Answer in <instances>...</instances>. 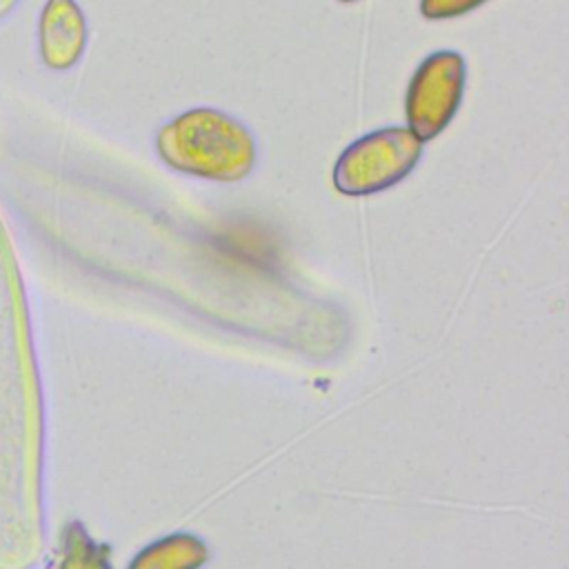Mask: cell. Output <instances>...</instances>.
Wrapping results in <instances>:
<instances>
[{
	"instance_id": "cell-1",
	"label": "cell",
	"mask_w": 569,
	"mask_h": 569,
	"mask_svg": "<svg viewBox=\"0 0 569 569\" xmlns=\"http://www.w3.org/2000/svg\"><path fill=\"white\" fill-rule=\"evenodd\" d=\"M156 151L173 171L213 182H238L256 164L251 131L216 107H193L164 122Z\"/></svg>"
},
{
	"instance_id": "cell-2",
	"label": "cell",
	"mask_w": 569,
	"mask_h": 569,
	"mask_svg": "<svg viewBox=\"0 0 569 569\" xmlns=\"http://www.w3.org/2000/svg\"><path fill=\"white\" fill-rule=\"evenodd\" d=\"M425 142L407 127H382L356 138L333 164L342 196H371L405 180L420 162Z\"/></svg>"
},
{
	"instance_id": "cell-3",
	"label": "cell",
	"mask_w": 569,
	"mask_h": 569,
	"mask_svg": "<svg viewBox=\"0 0 569 569\" xmlns=\"http://www.w3.org/2000/svg\"><path fill=\"white\" fill-rule=\"evenodd\" d=\"M467 64L462 53L438 49L413 71L405 93L407 129L422 142L438 138L460 109Z\"/></svg>"
},
{
	"instance_id": "cell-4",
	"label": "cell",
	"mask_w": 569,
	"mask_h": 569,
	"mask_svg": "<svg viewBox=\"0 0 569 569\" xmlns=\"http://www.w3.org/2000/svg\"><path fill=\"white\" fill-rule=\"evenodd\" d=\"M487 0H420V13L427 20H451L476 11Z\"/></svg>"
},
{
	"instance_id": "cell-5",
	"label": "cell",
	"mask_w": 569,
	"mask_h": 569,
	"mask_svg": "<svg viewBox=\"0 0 569 569\" xmlns=\"http://www.w3.org/2000/svg\"><path fill=\"white\" fill-rule=\"evenodd\" d=\"M340 2H356V0H340Z\"/></svg>"
}]
</instances>
